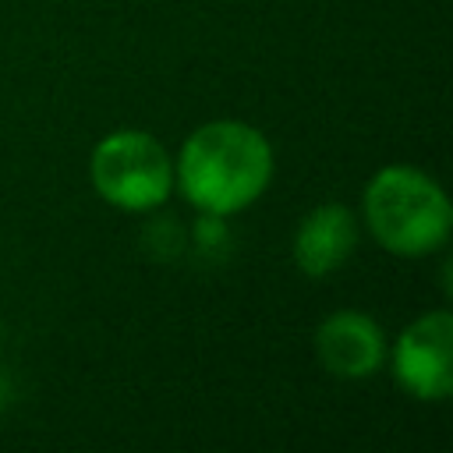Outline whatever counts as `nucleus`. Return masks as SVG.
<instances>
[{
  "label": "nucleus",
  "instance_id": "f257e3e1",
  "mask_svg": "<svg viewBox=\"0 0 453 453\" xmlns=\"http://www.w3.org/2000/svg\"><path fill=\"white\" fill-rule=\"evenodd\" d=\"M273 177V149L262 131L241 120H212L188 134L177 159L184 198L209 212L230 216L248 209Z\"/></svg>",
  "mask_w": 453,
  "mask_h": 453
},
{
  "label": "nucleus",
  "instance_id": "f03ea898",
  "mask_svg": "<svg viewBox=\"0 0 453 453\" xmlns=\"http://www.w3.org/2000/svg\"><path fill=\"white\" fill-rule=\"evenodd\" d=\"M365 219L375 241L403 258L428 255L449 237V202L418 166H382L365 188Z\"/></svg>",
  "mask_w": 453,
  "mask_h": 453
},
{
  "label": "nucleus",
  "instance_id": "7ed1b4c3",
  "mask_svg": "<svg viewBox=\"0 0 453 453\" xmlns=\"http://www.w3.org/2000/svg\"><path fill=\"white\" fill-rule=\"evenodd\" d=\"M96 191L127 212H149L166 202L173 166L166 149L145 131H113L92 152Z\"/></svg>",
  "mask_w": 453,
  "mask_h": 453
},
{
  "label": "nucleus",
  "instance_id": "20e7f679",
  "mask_svg": "<svg viewBox=\"0 0 453 453\" xmlns=\"http://www.w3.org/2000/svg\"><path fill=\"white\" fill-rule=\"evenodd\" d=\"M396 382L418 400H442L453 389V315L428 311L414 319L393 350Z\"/></svg>",
  "mask_w": 453,
  "mask_h": 453
},
{
  "label": "nucleus",
  "instance_id": "39448f33",
  "mask_svg": "<svg viewBox=\"0 0 453 453\" xmlns=\"http://www.w3.org/2000/svg\"><path fill=\"white\" fill-rule=\"evenodd\" d=\"M315 354L329 375L340 379H365L379 372L386 357V336L375 319L365 311H333L315 329Z\"/></svg>",
  "mask_w": 453,
  "mask_h": 453
},
{
  "label": "nucleus",
  "instance_id": "423d86ee",
  "mask_svg": "<svg viewBox=\"0 0 453 453\" xmlns=\"http://www.w3.org/2000/svg\"><path fill=\"white\" fill-rule=\"evenodd\" d=\"M357 248V223L350 209L326 202L315 205L294 234V262L304 276H329L340 269Z\"/></svg>",
  "mask_w": 453,
  "mask_h": 453
}]
</instances>
